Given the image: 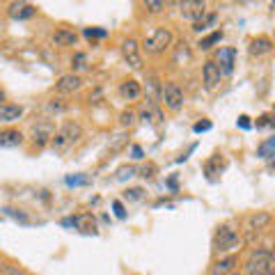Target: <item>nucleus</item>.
<instances>
[{"label": "nucleus", "mask_w": 275, "mask_h": 275, "mask_svg": "<svg viewBox=\"0 0 275 275\" xmlns=\"http://www.w3.org/2000/svg\"><path fill=\"white\" fill-rule=\"evenodd\" d=\"M80 138H82L80 124H76V122H64L62 126H60L58 131L53 133V138H50V145H53L55 151H64V149H69V147L76 145Z\"/></svg>", "instance_id": "nucleus-1"}, {"label": "nucleus", "mask_w": 275, "mask_h": 275, "mask_svg": "<svg viewBox=\"0 0 275 275\" xmlns=\"http://www.w3.org/2000/svg\"><path fill=\"white\" fill-rule=\"evenodd\" d=\"M170 46H172V32H170V28H156V30L151 32L149 37H145V41H142V48L149 55L165 53Z\"/></svg>", "instance_id": "nucleus-2"}, {"label": "nucleus", "mask_w": 275, "mask_h": 275, "mask_svg": "<svg viewBox=\"0 0 275 275\" xmlns=\"http://www.w3.org/2000/svg\"><path fill=\"white\" fill-rule=\"evenodd\" d=\"M245 268L250 275H270L273 273V255H270L268 248H261V250L252 252Z\"/></svg>", "instance_id": "nucleus-3"}, {"label": "nucleus", "mask_w": 275, "mask_h": 275, "mask_svg": "<svg viewBox=\"0 0 275 275\" xmlns=\"http://www.w3.org/2000/svg\"><path fill=\"white\" fill-rule=\"evenodd\" d=\"M160 101H163L172 113H177V110H181V105H183V90L174 80L165 82L163 90H160Z\"/></svg>", "instance_id": "nucleus-4"}, {"label": "nucleus", "mask_w": 275, "mask_h": 275, "mask_svg": "<svg viewBox=\"0 0 275 275\" xmlns=\"http://www.w3.org/2000/svg\"><path fill=\"white\" fill-rule=\"evenodd\" d=\"M213 62H215V67H218L220 76H229V73L234 71V64H236V48H234V46H223V48H218Z\"/></svg>", "instance_id": "nucleus-5"}, {"label": "nucleus", "mask_w": 275, "mask_h": 275, "mask_svg": "<svg viewBox=\"0 0 275 275\" xmlns=\"http://www.w3.org/2000/svg\"><path fill=\"white\" fill-rule=\"evenodd\" d=\"M236 243H238L236 229H232L229 225L218 227V232H215V236H213V248H215V250H218V252L232 250V248H236Z\"/></svg>", "instance_id": "nucleus-6"}, {"label": "nucleus", "mask_w": 275, "mask_h": 275, "mask_svg": "<svg viewBox=\"0 0 275 275\" xmlns=\"http://www.w3.org/2000/svg\"><path fill=\"white\" fill-rule=\"evenodd\" d=\"M179 7H181L183 16L190 21H200L206 14V3H202V0H186V3H179Z\"/></svg>", "instance_id": "nucleus-7"}, {"label": "nucleus", "mask_w": 275, "mask_h": 275, "mask_svg": "<svg viewBox=\"0 0 275 275\" xmlns=\"http://www.w3.org/2000/svg\"><path fill=\"white\" fill-rule=\"evenodd\" d=\"M53 133H55L53 124L50 122H39V124L32 126V142H35L37 147H44L46 142L53 138Z\"/></svg>", "instance_id": "nucleus-8"}, {"label": "nucleus", "mask_w": 275, "mask_h": 275, "mask_svg": "<svg viewBox=\"0 0 275 275\" xmlns=\"http://www.w3.org/2000/svg\"><path fill=\"white\" fill-rule=\"evenodd\" d=\"M122 55H124V60L128 62V67H133V69L142 67V58H140V53H138V41L135 39L124 41L122 44Z\"/></svg>", "instance_id": "nucleus-9"}, {"label": "nucleus", "mask_w": 275, "mask_h": 275, "mask_svg": "<svg viewBox=\"0 0 275 275\" xmlns=\"http://www.w3.org/2000/svg\"><path fill=\"white\" fill-rule=\"evenodd\" d=\"M202 78H204L206 90H213V87L220 82V78H223V76H220V71H218V67H215L213 60L204 62V67H202Z\"/></svg>", "instance_id": "nucleus-10"}, {"label": "nucleus", "mask_w": 275, "mask_h": 275, "mask_svg": "<svg viewBox=\"0 0 275 275\" xmlns=\"http://www.w3.org/2000/svg\"><path fill=\"white\" fill-rule=\"evenodd\" d=\"M160 90H163V85H160L158 76H156L154 71H149L147 73V99H149V103H158Z\"/></svg>", "instance_id": "nucleus-11"}, {"label": "nucleus", "mask_w": 275, "mask_h": 275, "mask_svg": "<svg viewBox=\"0 0 275 275\" xmlns=\"http://www.w3.org/2000/svg\"><path fill=\"white\" fill-rule=\"evenodd\" d=\"M35 5H28V3H12L9 5V16L16 18V21H23V18H30L35 16Z\"/></svg>", "instance_id": "nucleus-12"}, {"label": "nucleus", "mask_w": 275, "mask_h": 275, "mask_svg": "<svg viewBox=\"0 0 275 275\" xmlns=\"http://www.w3.org/2000/svg\"><path fill=\"white\" fill-rule=\"evenodd\" d=\"M80 85H82V80L76 76V73H64V76L58 80V92H62V94H69V92L80 90Z\"/></svg>", "instance_id": "nucleus-13"}, {"label": "nucleus", "mask_w": 275, "mask_h": 275, "mask_svg": "<svg viewBox=\"0 0 275 275\" xmlns=\"http://www.w3.org/2000/svg\"><path fill=\"white\" fill-rule=\"evenodd\" d=\"M119 94H122V99L133 101V99H138V96L142 94V87H140V82L138 80L128 78V80H124L122 85H119Z\"/></svg>", "instance_id": "nucleus-14"}, {"label": "nucleus", "mask_w": 275, "mask_h": 275, "mask_svg": "<svg viewBox=\"0 0 275 275\" xmlns=\"http://www.w3.org/2000/svg\"><path fill=\"white\" fill-rule=\"evenodd\" d=\"M270 50H273V41H270L266 35L255 37V39L250 41V53H252V55H257V58H259V55L270 53Z\"/></svg>", "instance_id": "nucleus-15"}, {"label": "nucleus", "mask_w": 275, "mask_h": 275, "mask_svg": "<svg viewBox=\"0 0 275 275\" xmlns=\"http://www.w3.org/2000/svg\"><path fill=\"white\" fill-rule=\"evenodd\" d=\"M23 142V133L16 128H5L0 131V147H18Z\"/></svg>", "instance_id": "nucleus-16"}, {"label": "nucleus", "mask_w": 275, "mask_h": 275, "mask_svg": "<svg viewBox=\"0 0 275 275\" xmlns=\"http://www.w3.org/2000/svg\"><path fill=\"white\" fill-rule=\"evenodd\" d=\"M236 266V257H227V259H220L211 266V275H229Z\"/></svg>", "instance_id": "nucleus-17"}, {"label": "nucleus", "mask_w": 275, "mask_h": 275, "mask_svg": "<svg viewBox=\"0 0 275 275\" xmlns=\"http://www.w3.org/2000/svg\"><path fill=\"white\" fill-rule=\"evenodd\" d=\"M76 41H78V35L73 30H64L62 28V30H58L53 35V44L55 46H73Z\"/></svg>", "instance_id": "nucleus-18"}, {"label": "nucleus", "mask_w": 275, "mask_h": 275, "mask_svg": "<svg viewBox=\"0 0 275 275\" xmlns=\"http://www.w3.org/2000/svg\"><path fill=\"white\" fill-rule=\"evenodd\" d=\"M268 223H270V213H266V211H261V213H255V215H250V220H248V232H257V229H264Z\"/></svg>", "instance_id": "nucleus-19"}, {"label": "nucleus", "mask_w": 275, "mask_h": 275, "mask_svg": "<svg viewBox=\"0 0 275 275\" xmlns=\"http://www.w3.org/2000/svg\"><path fill=\"white\" fill-rule=\"evenodd\" d=\"M140 117L142 119H149L151 124H160L163 115H160V110L156 108V103H149V101H147V103L142 105V110H140Z\"/></svg>", "instance_id": "nucleus-20"}, {"label": "nucleus", "mask_w": 275, "mask_h": 275, "mask_svg": "<svg viewBox=\"0 0 275 275\" xmlns=\"http://www.w3.org/2000/svg\"><path fill=\"white\" fill-rule=\"evenodd\" d=\"M73 227L82 229V232H94L96 229V220L92 213H82V215H76L73 218Z\"/></svg>", "instance_id": "nucleus-21"}, {"label": "nucleus", "mask_w": 275, "mask_h": 275, "mask_svg": "<svg viewBox=\"0 0 275 275\" xmlns=\"http://www.w3.org/2000/svg\"><path fill=\"white\" fill-rule=\"evenodd\" d=\"M23 115L21 105H0V122H16Z\"/></svg>", "instance_id": "nucleus-22"}, {"label": "nucleus", "mask_w": 275, "mask_h": 275, "mask_svg": "<svg viewBox=\"0 0 275 275\" xmlns=\"http://www.w3.org/2000/svg\"><path fill=\"white\" fill-rule=\"evenodd\" d=\"M220 39H223V30H213V32H211V35L202 37V39H200V44H197V46H200L202 50H209L211 46H213V44H218Z\"/></svg>", "instance_id": "nucleus-23"}, {"label": "nucleus", "mask_w": 275, "mask_h": 275, "mask_svg": "<svg viewBox=\"0 0 275 275\" xmlns=\"http://www.w3.org/2000/svg\"><path fill=\"white\" fill-rule=\"evenodd\" d=\"M215 21H218V14H204V16H202L200 21H195L193 30H195V32H202V30H206L209 25H213Z\"/></svg>", "instance_id": "nucleus-24"}, {"label": "nucleus", "mask_w": 275, "mask_h": 275, "mask_svg": "<svg viewBox=\"0 0 275 275\" xmlns=\"http://www.w3.org/2000/svg\"><path fill=\"white\" fill-rule=\"evenodd\" d=\"M273 151H275V138H268L264 145H259V151H257V154H259L261 158H273Z\"/></svg>", "instance_id": "nucleus-25"}, {"label": "nucleus", "mask_w": 275, "mask_h": 275, "mask_svg": "<svg viewBox=\"0 0 275 275\" xmlns=\"http://www.w3.org/2000/svg\"><path fill=\"white\" fill-rule=\"evenodd\" d=\"M46 108H48V113L60 115V113H64L69 105H67V101H64V99H50L48 103H46Z\"/></svg>", "instance_id": "nucleus-26"}, {"label": "nucleus", "mask_w": 275, "mask_h": 275, "mask_svg": "<svg viewBox=\"0 0 275 275\" xmlns=\"http://www.w3.org/2000/svg\"><path fill=\"white\" fill-rule=\"evenodd\" d=\"M133 122H135V113H133V110H124V113L119 115V124H122V126H131Z\"/></svg>", "instance_id": "nucleus-27"}, {"label": "nucleus", "mask_w": 275, "mask_h": 275, "mask_svg": "<svg viewBox=\"0 0 275 275\" xmlns=\"http://www.w3.org/2000/svg\"><path fill=\"white\" fill-rule=\"evenodd\" d=\"M82 35H85L87 39H92V37H94V39H101V37H105L108 32H105V30H99V28H85V32H82Z\"/></svg>", "instance_id": "nucleus-28"}, {"label": "nucleus", "mask_w": 275, "mask_h": 275, "mask_svg": "<svg viewBox=\"0 0 275 275\" xmlns=\"http://www.w3.org/2000/svg\"><path fill=\"white\" fill-rule=\"evenodd\" d=\"M145 7L149 9L151 14H158V12H163V9H165V3H156V0H149V3H145Z\"/></svg>", "instance_id": "nucleus-29"}, {"label": "nucleus", "mask_w": 275, "mask_h": 275, "mask_svg": "<svg viewBox=\"0 0 275 275\" xmlns=\"http://www.w3.org/2000/svg\"><path fill=\"white\" fill-rule=\"evenodd\" d=\"M133 174H135V168H133V165H126V168H119L117 179H126V177H133Z\"/></svg>", "instance_id": "nucleus-30"}, {"label": "nucleus", "mask_w": 275, "mask_h": 275, "mask_svg": "<svg viewBox=\"0 0 275 275\" xmlns=\"http://www.w3.org/2000/svg\"><path fill=\"white\" fill-rule=\"evenodd\" d=\"M142 193H145L142 188H131V190H126L124 195H126V200H140Z\"/></svg>", "instance_id": "nucleus-31"}, {"label": "nucleus", "mask_w": 275, "mask_h": 275, "mask_svg": "<svg viewBox=\"0 0 275 275\" xmlns=\"http://www.w3.org/2000/svg\"><path fill=\"white\" fill-rule=\"evenodd\" d=\"M71 64H73V69H82V67H85V55L76 53V55H73V60H71Z\"/></svg>", "instance_id": "nucleus-32"}, {"label": "nucleus", "mask_w": 275, "mask_h": 275, "mask_svg": "<svg viewBox=\"0 0 275 275\" xmlns=\"http://www.w3.org/2000/svg\"><path fill=\"white\" fill-rule=\"evenodd\" d=\"M90 179L87 177H67V186H80V183H87Z\"/></svg>", "instance_id": "nucleus-33"}, {"label": "nucleus", "mask_w": 275, "mask_h": 275, "mask_svg": "<svg viewBox=\"0 0 275 275\" xmlns=\"http://www.w3.org/2000/svg\"><path fill=\"white\" fill-rule=\"evenodd\" d=\"M113 209H115V215H117V218H126V211H124L122 202H113Z\"/></svg>", "instance_id": "nucleus-34"}, {"label": "nucleus", "mask_w": 275, "mask_h": 275, "mask_svg": "<svg viewBox=\"0 0 275 275\" xmlns=\"http://www.w3.org/2000/svg\"><path fill=\"white\" fill-rule=\"evenodd\" d=\"M131 151H133V158H138V160H140V158H145V151H142V147L133 145V147H131Z\"/></svg>", "instance_id": "nucleus-35"}, {"label": "nucleus", "mask_w": 275, "mask_h": 275, "mask_svg": "<svg viewBox=\"0 0 275 275\" xmlns=\"http://www.w3.org/2000/svg\"><path fill=\"white\" fill-rule=\"evenodd\" d=\"M270 124V115H261L259 119H257V128H261V126H268Z\"/></svg>", "instance_id": "nucleus-36"}, {"label": "nucleus", "mask_w": 275, "mask_h": 275, "mask_svg": "<svg viewBox=\"0 0 275 275\" xmlns=\"http://www.w3.org/2000/svg\"><path fill=\"white\" fill-rule=\"evenodd\" d=\"M211 128V122H200V124H195V133H200V131H209Z\"/></svg>", "instance_id": "nucleus-37"}, {"label": "nucleus", "mask_w": 275, "mask_h": 275, "mask_svg": "<svg viewBox=\"0 0 275 275\" xmlns=\"http://www.w3.org/2000/svg\"><path fill=\"white\" fill-rule=\"evenodd\" d=\"M238 124H241L243 128H250V117H245V115H241V117H238Z\"/></svg>", "instance_id": "nucleus-38"}, {"label": "nucleus", "mask_w": 275, "mask_h": 275, "mask_svg": "<svg viewBox=\"0 0 275 275\" xmlns=\"http://www.w3.org/2000/svg\"><path fill=\"white\" fill-rule=\"evenodd\" d=\"M154 165H149V168H145V170H142V177H151V172H154Z\"/></svg>", "instance_id": "nucleus-39"}, {"label": "nucleus", "mask_w": 275, "mask_h": 275, "mask_svg": "<svg viewBox=\"0 0 275 275\" xmlns=\"http://www.w3.org/2000/svg\"><path fill=\"white\" fill-rule=\"evenodd\" d=\"M229 275H241V273H238V270H232V273H229Z\"/></svg>", "instance_id": "nucleus-40"}, {"label": "nucleus", "mask_w": 275, "mask_h": 275, "mask_svg": "<svg viewBox=\"0 0 275 275\" xmlns=\"http://www.w3.org/2000/svg\"><path fill=\"white\" fill-rule=\"evenodd\" d=\"M5 99V94H3V92H0V101H3Z\"/></svg>", "instance_id": "nucleus-41"}]
</instances>
